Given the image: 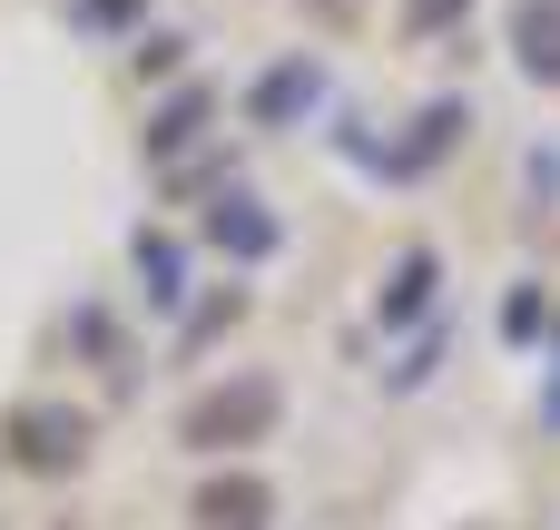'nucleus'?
Instances as JSON below:
<instances>
[{
	"mask_svg": "<svg viewBox=\"0 0 560 530\" xmlns=\"http://www.w3.org/2000/svg\"><path fill=\"white\" fill-rule=\"evenodd\" d=\"M502 334H541V295H512L502 305Z\"/></svg>",
	"mask_w": 560,
	"mask_h": 530,
	"instance_id": "nucleus-9",
	"label": "nucleus"
},
{
	"mask_svg": "<svg viewBox=\"0 0 560 530\" xmlns=\"http://www.w3.org/2000/svg\"><path fill=\"white\" fill-rule=\"evenodd\" d=\"M79 433H89V423H79L69 403H30V413L10 423V452H20V462H49V472H69V462H79Z\"/></svg>",
	"mask_w": 560,
	"mask_h": 530,
	"instance_id": "nucleus-2",
	"label": "nucleus"
},
{
	"mask_svg": "<svg viewBox=\"0 0 560 530\" xmlns=\"http://www.w3.org/2000/svg\"><path fill=\"white\" fill-rule=\"evenodd\" d=\"M512 49H522V69L541 89H560V0H522L512 10Z\"/></svg>",
	"mask_w": 560,
	"mask_h": 530,
	"instance_id": "nucleus-3",
	"label": "nucleus"
},
{
	"mask_svg": "<svg viewBox=\"0 0 560 530\" xmlns=\"http://www.w3.org/2000/svg\"><path fill=\"white\" fill-rule=\"evenodd\" d=\"M207 236H217L226 256H276V216H266L256 197H226V207H207Z\"/></svg>",
	"mask_w": 560,
	"mask_h": 530,
	"instance_id": "nucleus-4",
	"label": "nucleus"
},
{
	"mask_svg": "<svg viewBox=\"0 0 560 530\" xmlns=\"http://www.w3.org/2000/svg\"><path fill=\"white\" fill-rule=\"evenodd\" d=\"M276 423V384L266 374H246V384H226V393H197L187 403V443H246V433H266Z\"/></svg>",
	"mask_w": 560,
	"mask_h": 530,
	"instance_id": "nucleus-1",
	"label": "nucleus"
},
{
	"mask_svg": "<svg viewBox=\"0 0 560 530\" xmlns=\"http://www.w3.org/2000/svg\"><path fill=\"white\" fill-rule=\"evenodd\" d=\"M266 511H276L266 482H207V492H197V521H207V530H256Z\"/></svg>",
	"mask_w": 560,
	"mask_h": 530,
	"instance_id": "nucleus-5",
	"label": "nucleus"
},
{
	"mask_svg": "<svg viewBox=\"0 0 560 530\" xmlns=\"http://www.w3.org/2000/svg\"><path fill=\"white\" fill-rule=\"evenodd\" d=\"M413 20L433 30V20H463V0H413Z\"/></svg>",
	"mask_w": 560,
	"mask_h": 530,
	"instance_id": "nucleus-10",
	"label": "nucleus"
},
{
	"mask_svg": "<svg viewBox=\"0 0 560 530\" xmlns=\"http://www.w3.org/2000/svg\"><path fill=\"white\" fill-rule=\"evenodd\" d=\"M197 128H207V89H187V98H167V118L148 128V148H158V157H177V148H187Z\"/></svg>",
	"mask_w": 560,
	"mask_h": 530,
	"instance_id": "nucleus-7",
	"label": "nucleus"
},
{
	"mask_svg": "<svg viewBox=\"0 0 560 530\" xmlns=\"http://www.w3.org/2000/svg\"><path fill=\"white\" fill-rule=\"evenodd\" d=\"M305 89H315V69H266V79H256V118H266V128H276V118H295V108H305Z\"/></svg>",
	"mask_w": 560,
	"mask_h": 530,
	"instance_id": "nucleus-6",
	"label": "nucleus"
},
{
	"mask_svg": "<svg viewBox=\"0 0 560 530\" xmlns=\"http://www.w3.org/2000/svg\"><path fill=\"white\" fill-rule=\"evenodd\" d=\"M423 285H443V266H433V256H404V266H394V295H384V315L404 325V315L423 305Z\"/></svg>",
	"mask_w": 560,
	"mask_h": 530,
	"instance_id": "nucleus-8",
	"label": "nucleus"
}]
</instances>
